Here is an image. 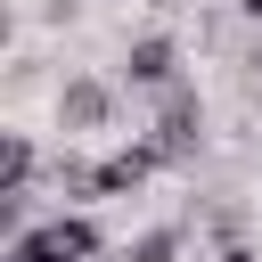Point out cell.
I'll return each instance as SVG.
<instances>
[{"label":"cell","mask_w":262,"mask_h":262,"mask_svg":"<svg viewBox=\"0 0 262 262\" xmlns=\"http://www.w3.org/2000/svg\"><path fill=\"white\" fill-rule=\"evenodd\" d=\"M156 164H164V147H156V139H139V147H123V156L90 164V196H131V188H139Z\"/></svg>","instance_id":"277c9868"},{"label":"cell","mask_w":262,"mask_h":262,"mask_svg":"<svg viewBox=\"0 0 262 262\" xmlns=\"http://www.w3.org/2000/svg\"><path fill=\"white\" fill-rule=\"evenodd\" d=\"M172 254H180V229H156V237L131 246V262H172Z\"/></svg>","instance_id":"8992f818"},{"label":"cell","mask_w":262,"mask_h":262,"mask_svg":"<svg viewBox=\"0 0 262 262\" xmlns=\"http://www.w3.org/2000/svg\"><path fill=\"white\" fill-rule=\"evenodd\" d=\"M8 262H98V229L82 213H57L41 229H16L8 237Z\"/></svg>","instance_id":"6da1fadb"},{"label":"cell","mask_w":262,"mask_h":262,"mask_svg":"<svg viewBox=\"0 0 262 262\" xmlns=\"http://www.w3.org/2000/svg\"><path fill=\"white\" fill-rule=\"evenodd\" d=\"M57 123H66V131H106V123H115V90L90 82V74H74V82L57 90Z\"/></svg>","instance_id":"3957f363"},{"label":"cell","mask_w":262,"mask_h":262,"mask_svg":"<svg viewBox=\"0 0 262 262\" xmlns=\"http://www.w3.org/2000/svg\"><path fill=\"white\" fill-rule=\"evenodd\" d=\"M172 66H180V57H172V41H164V33H139V41H131V57H123V74H131L139 90H172Z\"/></svg>","instance_id":"5b68a950"},{"label":"cell","mask_w":262,"mask_h":262,"mask_svg":"<svg viewBox=\"0 0 262 262\" xmlns=\"http://www.w3.org/2000/svg\"><path fill=\"white\" fill-rule=\"evenodd\" d=\"M147 139L164 147V164L196 156V139H205V106H196V90H188V82H172V90L156 98V131H147Z\"/></svg>","instance_id":"7a4b0ae2"},{"label":"cell","mask_w":262,"mask_h":262,"mask_svg":"<svg viewBox=\"0 0 262 262\" xmlns=\"http://www.w3.org/2000/svg\"><path fill=\"white\" fill-rule=\"evenodd\" d=\"M237 16H254V25H262V0H237Z\"/></svg>","instance_id":"52a82bcc"}]
</instances>
